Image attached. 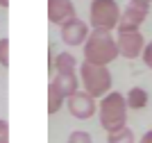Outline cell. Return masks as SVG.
<instances>
[{
  "label": "cell",
  "mask_w": 152,
  "mask_h": 143,
  "mask_svg": "<svg viewBox=\"0 0 152 143\" xmlns=\"http://www.w3.org/2000/svg\"><path fill=\"white\" fill-rule=\"evenodd\" d=\"M68 143H93V139H91L89 132L84 130H75L68 134Z\"/></svg>",
  "instance_id": "obj_15"
},
{
  "label": "cell",
  "mask_w": 152,
  "mask_h": 143,
  "mask_svg": "<svg viewBox=\"0 0 152 143\" xmlns=\"http://www.w3.org/2000/svg\"><path fill=\"white\" fill-rule=\"evenodd\" d=\"M75 16H77V12H75L73 0H48V21L52 25L61 27L64 23H68Z\"/></svg>",
  "instance_id": "obj_9"
},
{
  "label": "cell",
  "mask_w": 152,
  "mask_h": 143,
  "mask_svg": "<svg viewBox=\"0 0 152 143\" xmlns=\"http://www.w3.org/2000/svg\"><path fill=\"white\" fill-rule=\"evenodd\" d=\"M121 5L116 0H91L89 5V23L93 30L114 32L121 21Z\"/></svg>",
  "instance_id": "obj_4"
},
{
  "label": "cell",
  "mask_w": 152,
  "mask_h": 143,
  "mask_svg": "<svg viewBox=\"0 0 152 143\" xmlns=\"http://www.w3.org/2000/svg\"><path fill=\"white\" fill-rule=\"evenodd\" d=\"M132 5H139V7H145V9H150V5H152V0H129Z\"/></svg>",
  "instance_id": "obj_19"
},
{
  "label": "cell",
  "mask_w": 152,
  "mask_h": 143,
  "mask_svg": "<svg viewBox=\"0 0 152 143\" xmlns=\"http://www.w3.org/2000/svg\"><path fill=\"white\" fill-rule=\"evenodd\" d=\"M136 139H134V132L129 130V127H121V130L116 132H107V143H134Z\"/></svg>",
  "instance_id": "obj_14"
},
{
  "label": "cell",
  "mask_w": 152,
  "mask_h": 143,
  "mask_svg": "<svg viewBox=\"0 0 152 143\" xmlns=\"http://www.w3.org/2000/svg\"><path fill=\"white\" fill-rule=\"evenodd\" d=\"M52 68L55 73H61V70H75L77 68V59L70 52H59L55 57V62H52Z\"/></svg>",
  "instance_id": "obj_13"
},
{
  "label": "cell",
  "mask_w": 152,
  "mask_h": 143,
  "mask_svg": "<svg viewBox=\"0 0 152 143\" xmlns=\"http://www.w3.org/2000/svg\"><path fill=\"white\" fill-rule=\"evenodd\" d=\"M148 12H150V9L129 2V5L121 12V21H118V27H116V30L118 32H136V30H141V25L145 23V18H148Z\"/></svg>",
  "instance_id": "obj_8"
},
{
  "label": "cell",
  "mask_w": 152,
  "mask_h": 143,
  "mask_svg": "<svg viewBox=\"0 0 152 143\" xmlns=\"http://www.w3.org/2000/svg\"><path fill=\"white\" fill-rule=\"evenodd\" d=\"M80 82L82 89L93 98H102L111 91V70L107 66H98L91 62L80 64Z\"/></svg>",
  "instance_id": "obj_3"
},
{
  "label": "cell",
  "mask_w": 152,
  "mask_h": 143,
  "mask_svg": "<svg viewBox=\"0 0 152 143\" xmlns=\"http://www.w3.org/2000/svg\"><path fill=\"white\" fill-rule=\"evenodd\" d=\"M0 66L7 68L9 66V39H0Z\"/></svg>",
  "instance_id": "obj_16"
},
{
  "label": "cell",
  "mask_w": 152,
  "mask_h": 143,
  "mask_svg": "<svg viewBox=\"0 0 152 143\" xmlns=\"http://www.w3.org/2000/svg\"><path fill=\"white\" fill-rule=\"evenodd\" d=\"M0 143H9V123L0 118Z\"/></svg>",
  "instance_id": "obj_18"
},
{
  "label": "cell",
  "mask_w": 152,
  "mask_h": 143,
  "mask_svg": "<svg viewBox=\"0 0 152 143\" xmlns=\"http://www.w3.org/2000/svg\"><path fill=\"white\" fill-rule=\"evenodd\" d=\"M0 7H2V9H7V7H9V0H0Z\"/></svg>",
  "instance_id": "obj_21"
},
{
  "label": "cell",
  "mask_w": 152,
  "mask_h": 143,
  "mask_svg": "<svg viewBox=\"0 0 152 143\" xmlns=\"http://www.w3.org/2000/svg\"><path fill=\"white\" fill-rule=\"evenodd\" d=\"M139 143H152V130H150V132H145V134L141 136V141H139Z\"/></svg>",
  "instance_id": "obj_20"
},
{
  "label": "cell",
  "mask_w": 152,
  "mask_h": 143,
  "mask_svg": "<svg viewBox=\"0 0 152 143\" xmlns=\"http://www.w3.org/2000/svg\"><path fill=\"white\" fill-rule=\"evenodd\" d=\"M98 120L104 132H116L127 125V102L121 91H109L107 95L100 98Z\"/></svg>",
  "instance_id": "obj_2"
},
{
  "label": "cell",
  "mask_w": 152,
  "mask_h": 143,
  "mask_svg": "<svg viewBox=\"0 0 152 143\" xmlns=\"http://www.w3.org/2000/svg\"><path fill=\"white\" fill-rule=\"evenodd\" d=\"M66 109H68V114L73 116V118L89 120L95 114L98 107H95V98L93 95H89L86 91H75L73 95L66 98Z\"/></svg>",
  "instance_id": "obj_5"
},
{
  "label": "cell",
  "mask_w": 152,
  "mask_h": 143,
  "mask_svg": "<svg viewBox=\"0 0 152 143\" xmlns=\"http://www.w3.org/2000/svg\"><path fill=\"white\" fill-rule=\"evenodd\" d=\"M89 23H84L82 18H70L68 23L61 25V41L66 45H70V48H75V45H84V41H86V37H89Z\"/></svg>",
  "instance_id": "obj_7"
},
{
  "label": "cell",
  "mask_w": 152,
  "mask_h": 143,
  "mask_svg": "<svg viewBox=\"0 0 152 143\" xmlns=\"http://www.w3.org/2000/svg\"><path fill=\"white\" fill-rule=\"evenodd\" d=\"M64 102H66V95H64L61 91L50 82V84H48V114L55 116V114L64 107Z\"/></svg>",
  "instance_id": "obj_12"
},
{
  "label": "cell",
  "mask_w": 152,
  "mask_h": 143,
  "mask_svg": "<svg viewBox=\"0 0 152 143\" xmlns=\"http://www.w3.org/2000/svg\"><path fill=\"white\" fill-rule=\"evenodd\" d=\"M121 57L118 43L111 32L107 30H91L86 41H84V62L98 64V66H109Z\"/></svg>",
  "instance_id": "obj_1"
},
{
  "label": "cell",
  "mask_w": 152,
  "mask_h": 143,
  "mask_svg": "<svg viewBox=\"0 0 152 143\" xmlns=\"http://www.w3.org/2000/svg\"><path fill=\"white\" fill-rule=\"evenodd\" d=\"M52 84H55L66 98L73 95L77 91V75H75V70H61V73H55Z\"/></svg>",
  "instance_id": "obj_10"
},
{
  "label": "cell",
  "mask_w": 152,
  "mask_h": 143,
  "mask_svg": "<svg viewBox=\"0 0 152 143\" xmlns=\"http://www.w3.org/2000/svg\"><path fill=\"white\" fill-rule=\"evenodd\" d=\"M125 102H127V109L139 111V109H145V107H148V102H150V95H148L145 89L132 87L129 91H127V95H125Z\"/></svg>",
  "instance_id": "obj_11"
},
{
  "label": "cell",
  "mask_w": 152,
  "mask_h": 143,
  "mask_svg": "<svg viewBox=\"0 0 152 143\" xmlns=\"http://www.w3.org/2000/svg\"><path fill=\"white\" fill-rule=\"evenodd\" d=\"M141 59H143V64L152 70V41L145 43V48H143V52H141Z\"/></svg>",
  "instance_id": "obj_17"
},
{
  "label": "cell",
  "mask_w": 152,
  "mask_h": 143,
  "mask_svg": "<svg viewBox=\"0 0 152 143\" xmlns=\"http://www.w3.org/2000/svg\"><path fill=\"white\" fill-rule=\"evenodd\" d=\"M116 43H118V52L121 57L125 59H139L143 48H145V39L141 34L139 30L136 32H118V37H116Z\"/></svg>",
  "instance_id": "obj_6"
}]
</instances>
